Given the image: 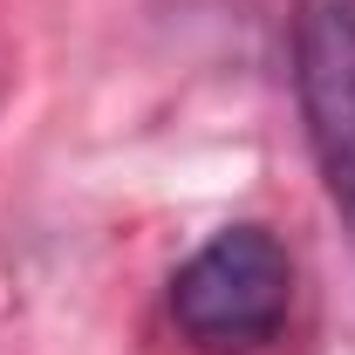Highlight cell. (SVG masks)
<instances>
[{"mask_svg":"<svg viewBox=\"0 0 355 355\" xmlns=\"http://www.w3.org/2000/svg\"><path fill=\"white\" fill-rule=\"evenodd\" d=\"M294 308V260L266 225H225L171 273V321L212 355H246Z\"/></svg>","mask_w":355,"mask_h":355,"instance_id":"cell-1","label":"cell"},{"mask_svg":"<svg viewBox=\"0 0 355 355\" xmlns=\"http://www.w3.org/2000/svg\"><path fill=\"white\" fill-rule=\"evenodd\" d=\"M294 89L321 178L355 225V0H294Z\"/></svg>","mask_w":355,"mask_h":355,"instance_id":"cell-2","label":"cell"}]
</instances>
